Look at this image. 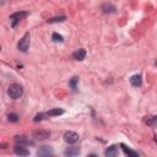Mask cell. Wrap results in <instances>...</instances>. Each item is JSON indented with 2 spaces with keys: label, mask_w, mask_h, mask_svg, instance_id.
Returning a JSON list of instances; mask_svg holds the SVG:
<instances>
[{
  "label": "cell",
  "mask_w": 157,
  "mask_h": 157,
  "mask_svg": "<svg viewBox=\"0 0 157 157\" xmlns=\"http://www.w3.org/2000/svg\"><path fill=\"white\" fill-rule=\"evenodd\" d=\"M7 93H9V96H10L12 99H17V98H20V97L22 96L23 88H22V86L18 85V83H12V85L9 87V90H7Z\"/></svg>",
  "instance_id": "cell-1"
},
{
  "label": "cell",
  "mask_w": 157,
  "mask_h": 157,
  "mask_svg": "<svg viewBox=\"0 0 157 157\" xmlns=\"http://www.w3.org/2000/svg\"><path fill=\"white\" fill-rule=\"evenodd\" d=\"M29 43H31V36H29V33L27 32V33L20 39V42H18V45H17L18 50L26 53V52L29 49Z\"/></svg>",
  "instance_id": "cell-2"
},
{
  "label": "cell",
  "mask_w": 157,
  "mask_h": 157,
  "mask_svg": "<svg viewBox=\"0 0 157 157\" xmlns=\"http://www.w3.org/2000/svg\"><path fill=\"white\" fill-rule=\"evenodd\" d=\"M78 139H80V136H78V134L75 132V131H66V132L64 134V140H65V142H67V144H75V142L78 141Z\"/></svg>",
  "instance_id": "cell-3"
},
{
  "label": "cell",
  "mask_w": 157,
  "mask_h": 157,
  "mask_svg": "<svg viewBox=\"0 0 157 157\" xmlns=\"http://www.w3.org/2000/svg\"><path fill=\"white\" fill-rule=\"evenodd\" d=\"M27 15H28V12H26V11H18V12H15V13H12V15L10 16V18H11V21H12L11 26H12V27H15V26L17 25V22H18L21 18L26 17Z\"/></svg>",
  "instance_id": "cell-4"
},
{
  "label": "cell",
  "mask_w": 157,
  "mask_h": 157,
  "mask_svg": "<svg viewBox=\"0 0 157 157\" xmlns=\"http://www.w3.org/2000/svg\"><path fill=\"white\" fill-rule=\"evenodd\" d=\"M32 135L37 140H45V139H48L50 136V132L49 131H45V130H34Z\"/></svg>",
  "instance_id": "cell-5"
},
{
  "label": "cell",
  "mask_w": 157,
  "mask_h": 157,
  "mask_svg": "<svg viewBox=\"0 0 157 157\" xmlns=\"http://www.w3.org/2000/svg\"><path fill=\"white\" fill-rule=\"evenodd\" d=\"M54 153V150L50 147V146H42L38 151H37V155L43 157V156H52Z\"/></svg>",
  "instance_id": "cell-6"
},
{
  "label": "cell",
  "mask_w": 157,
  "mask_h": 157,
  "mask_svg": "<svg viewBox=\"0 0 157 157\" xmlns=\"http://www.w3.org/2000/svg\"><path fill=\"white\" fill-rule=\"evenodd\" d=\"M15 142L17 145H32L33 144L28 137H26L23 135H16L15 136Z\"/></svg>",
  "instance_id": "cell-7"
},
{
  "label": "cell",
  "mask_w": 157,
  "mask_h": 157,
  "mask_svg": "<svg viewBox=\"0 0 157 157\" xmlns=\"http://www.w3.org/2000/svg\"><path fill=\"white\" fill-rule=\"evenodd\" d=\"M130 83L134 86V87H140L142 85V77L141 75H134L130 77Z\"/></svg>",
  "instance_id": "cell-8"
},
{
  "label": "cell",
  "mask_w": 157,
  "mask_h": 157,
  "mask_svg": "<svg viewBox=\"0 0 157 157\" xmlns=\"http://www.w3.org/2000/svg\"><path fill=\"white\" fill-rule=\"evenodd\" d=\"M13 151H15V153L18 155V156H28V155H29V151H28L27 148H25L23 145H20V146L17 145V146H15Z\"/></svg>",
  "instance_id": "cell-9"
},
{
  "label": "cell",
  "mask_w": 157,
  "mask_h": 157,
  "mask_svg": "<svg viewBox=\"0 0 157 157\" xmlns=\"http://www.w3.org/2000/svg\"><path fill=\"white\" fill-rule=\"evenodd\" d=\"M117 153H118V146H115V145L109 146V147L105 150V152H104V155H105L107 157H115Z\"/></svg>",
  "instance_id": "cell-10"
},
{
  "label": "cell",
  "mask_w": 157,
  "mask_h": 157,
  "mask_svg": "<svg viewBox=\"0 0 157 157\" xmlns=\"http://www.w3.org/2000/svg\"><path fill=\"white\" fill-rule=\"evenodd\" d=\"M85 56H86V50L85 49H78V50H76L75 53H72V58L74 59H76V60H83L85 59Z\"/></svg>",
  "instance_id": "cell-11"
},
{
  "label": "cell",
  "mask_w": 157,
  "mask_h": 157,
  "mask_svg": "<svg viewBox=\"0 0 157 157\" xmlns=\"http://www.w3.org/2000/svg\"><path fill=\"white\" fill-rule=\"evenodd\" d=\"M64 153H65V156H77L80 153V148L76 146H72V147L66 148Z\"/></svg>",
  "instance_id": "cell-12"
},
{
  "label": "cell",
  "mask_w": 157,
  "mask_h": 157,
  "mask_svg": "<svg viewBox=\"0 0 157 157\" xmlns=\"http://www.w3.org/2000/svg\"><path fill=\"white\" fill-rule=\"evenodd\" d=\"M145 123L148 126L157 125V115H147V117H145Z\"/></svg>",
  "instance_id": "cell-13"
},
{
  "label": "cell",
  "mask_w": 157,
  "mask_h": 157,
  "mask_svg": "<svg viewBox=\"0 0 157 157\" xmlns=\"http://www.w3.org/2000/svg\"><path fill=\"white\" fill-rule=\"evenodd\" d=\"M102 10L104 13H113L117 11V7L112 4H104V5H102Z\"/></svg>",
  "instance_id": "cell-14"
},
{
  "label": "cell",
  "mask_w": 157,
  "mask_h": 157,
  "mask_svg": "<svg viewBox=\"0 0 157 157\" xmlns=\"http://www.w3.org/2000/svg\"><path fill=\"white\" fill-rule=\"evenodd\" d=\"M63 113H64L63 109H60V108H53V109L48 110L45 115H48V117H56V115H60V114H63Z\"/></svg>",
  "instance_id": "cell-15"
},
{
  "label": "cell",
  "mask_w": 157,
  "mask_h": 157,
  "mask_svg": "<svg viewBox=\"0 0 157 157\" xmlns=\"http://www.w3.org/2000/svg\"><path fill=\"white\" fill-rule=\"evenodd\" d=\"M120 146H121V148H123V151H124V153H125V155L131 156V157H137V156H139V155H137V152H135V151L130 150V148H129L128 146H125L124 144H121Z\"/></svg>",
  "instance_id": "cell-16"
},
{
  "label": "cell",
  "mask_w": 157,
  "mask_h": 157,
  "mask_svg": "<svg viewBox=\"0 0 157 157\" xmlns=\"http://www.w3.org/2000/svg\"><path fill=\"white\" fill-rule=\"evenodd\" d=\"M66 17L65 16H59V17H53V18H49L48 20V23H54V22H63L65 21Z\"/></svg>",
  "instance_id": "cell-17"
},
{
  "label": "cell",
  "mask_w": 157,
  "mask_h": 157,
  "mask_svg": "<svg viewBox=\"0 0 157 157\" xmlns=\"http://www.w3.org/2000/svg\"><path fill=\"white\" fill-rule=\"evenodd\" d=\"M77 82H78V77H77V76H74V77L70 80V82H69V86H70L72 90H75V88H76V85H77Z\"/></svg>",
  "instance_id": "cell-18"
},
{
  "label": "cell",
  "mask_w": 157,
  "mask_h": 157,
  "mask_svg": "<svg viewBox=\"0 0 157 157\" xmlns=\"http://www.w3.org/2000/svg\"><path fill=\"white\" fill-rule=\"evenodd\" d=\"M7 119H9V121H11V123H16V121H18V115H17L16 113H10V114L7 115Z\"/></svg>",
  "instance_id": "cell-19"
},
{
  "label": "cell",
  "mask_w": 157,
  "mask_h": 157,
  "mask_svg": "<svg viewBox=\"0 0 157 157\" xmlns=\"http://www.w3.org/2000/svg\"><path fill=\"white\" fill-rule=\"evenodd\" d=\"M52 38H53V40H55V42H63V40H64L63 36H60L59 33H53Z\"/></svg>",
  "instance_id": "cell-20"
},
{
  "label": "cell",
  "mask_w": 157,
  "mask_h": 157,
  "mask_svg": "<svg viewBox=\"0 0 157 157\" xmlns=\"http://www.w3.org/2000/svg\"><path fill=\"white\" fill-rule=\"evenodd\" d=\"M43 118H44V114H43V113H39V114H37V115L34 117L33 120H34V121H39V120H42Z\"/></svg>",
  "instance_id": "cell-21"
},
{
  "label": "cell",
  "mask_w": 157,
  "mask_h": 157,
  "mask_svg": "<svg viewBox=\"0 0 157 157\" xmlns=\"http://www.w3.org/2000/svg\"><path fill=\"white\" fill-rule=\"evenodd\" d=\"M155 141H156V142H157V134H156V135H155Z\"/></svg>",
  "instance_id": "cell-22"
},
{
  "label": "cell",
  "mask_w": 157,
  "mask_h": 157,
  "mask_svg": "<svg viewBox=\"0 0 157 157\" xmlns=\"http://www.w3.org/2000/svg\"><path fill=\"white\" fill-rule=\"evenodd\" d=\"M155 64H156V66H157V60H156V63H155Z\"/></svg>",
  "instance_id": "cell-23"
}]
</instances>
